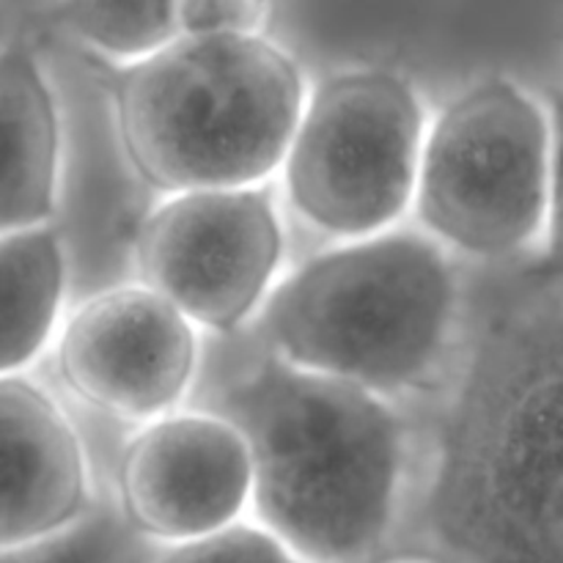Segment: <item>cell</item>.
I'll use <instances>...</instances> for the list:
<instances>
[{"mask_svg": "<svg viewBox=\"0 0 563 563\" xmlns=\"http://www.w3.org/2000/svg\"><path fill=\"white\" fill-rule=\"evenodd\" d=\"M423 506L443 563H563V291L478 335Z\"/></svg>", "mask_w": 563, "mask_h": 563, "instance_id": "6da1fadb", "label": "cell"}, {"mask_svg": "<svg viewBox=\"0 0 563 563\" xmlns=\"http://www.w3.org/2000/svg\"><path fill=\"white\" fill-rule=\"evenodd\" d=\"M253 462V515L308 563H372L399 526L410 427L396 401L264 352L209 385Z\"/></svg>", "mask_w": 563, "mask_h": 563, "instance_id": "7a4b0ae2", "label": "cell"}, {"mask_svg": "<svg viewBox=\"0 0 563 563\" xmlns=\"http://www.w3.org/2000/svg\"><path fill=\"white\" fill-rule=\"evenodd\" d=\"M460 302L449 251L401 225L335 242L286 273L258 328L280 361L396 401L445 368Z\"/></svg>", "mask_w": 563, "mask_h": 563, "instance_id": "3957f363", "label": "cell"}, {"mask_svg": "<svg viewBox=\"0 0 563 563\" xmlns=\"http://www.w3.org/2000/svg\"><path fill=\"white\" fill-rule=\"evenodd\" d=\"M297 60L267 36H179L115 80L132 170L163 196L269 187L308 102Z\"/></svg>", "mask_w": 563, "mask_h": 563, "instance_id": "277c9868", "label": "cell"}, {"mask_svg": "<svg viewBox=\"0 0 563 563\" xmlns=\"http://www.w3.org/2000/svg\"><path fill=\"white\" fill-rule=\"evenodd\" d=\"M548 190L544 93L511 77H482L432 115L412 214L449 253L478 262L537 253Z\"/></svg>", "mask_w": 563, "mask_h": 563, "instance_id": "5b68a950", "label": "cell"}, {"mask_svg": "<svg viewBox=\"0 0 563 563\" xmlns=\"http://www.w3.org/2000/svg\"><path fill=\"white\" fill-rule=\"evenodd\" d=\"M429 124L421 91L399 71L352 66L319 80L280 170L291 212L333 245L401 229Z\"/></svg>", "mask_w": 563, "mask_h": 563, "instance_id": "8992f818", "label": "cell"}, {"mask_svg": "<svg viewBox=\"0 0 563 563\" xmlns=\"http://www.w3.org/2000/svg\"><path fill=\"white\" fill-rule=\"evenodd\" d=\"M284 220L269 187L165 196L132 245L137 280L218 339L258 322L284 280Z\"/></svg>", "mask_w": 563, "mask_h": 563, "instance_id": "52a82bcc", "label": "cell"}, {"mask_svg": "<svg viewBox=\"0 0 563 563\" xmlns=\"http://www.w3.org/2000/svg\"><path fill=\"white\" fill-rule=\"evenodd\" d=\"M53 350L75 399L137 429L185 410L201 379V330L141 280L82 300Z\"/></svg>", "mask_w": 563, "mask_h": 563, "instance_id": "ba28073f", "label": "cell"}, {"mask_svg": "<svg viewBox=\"0 0 563 563\" xmlns=\"http://www.w3.org/2000/svg\"><path fill=\"white\" fill-rule=\"evenodd\" d=\"M119 509L154 548H181L242 526L253 515L245 438L203 407L141 427L119 460Z\"/></svg>", "mask_w": 563, "mask_h": 563, "instance_id": "9c48e42d", "label": "cell"}, {"mask_svg": "<svg viewBox=\"0 0 563 563\" xmlns=\"http://www.w3.org/2000/svg\"><path fill=\"white\" fill-rule=\"evenodd\" d=\"M3 520L0 553L36 548L88 520L91 476L77 429L27 374L0 379Z\"/></svg>", "mask_w": 563, "mask_h": 563, "instance_id": "30bf717a", "label": "cell"}, {"mask_svg": "<svg viewBox=\"0 0 563 563\" xmlns=\"http://www.w3.org/2000/svg\"><path fill=\"white\" fill-rule=\"evenodd\" d=\"M0 132H3V234L53 225L64 176L60 110L42 60L25 44L0 53Z\"/></svg>", "mask_w": 563, "mask_h": 563, "instance_id": "8fae6325", "label": "cell"}, {"mask_svg": "<svg viewBox=\"0 0 563 563\" xmlns=\"http://www.w3.org/2000/svg\"><path fill=\"white\" fill-rule=\"evenodd\" d=\"M66 251L53 225L9 231L0 240L3 377L27 368L58 341L66 317Z\"/></svg>", "mask_w": 563, "mask_h": 563, "instance_id": "7c38bea8", "label": "cell"}, {"mask_svg": "<svg viewBox=\"0 0 563 563\" xmlns=\"http://www.w3.org/2000/svg\"><path fill=\"white\" fill-rule=\"evenodd\" d=\"M55 22L102 58L137 66L181 36L176 3H60Z\"/></svg>", "mask_w": 563, "mask_h": 563, "instance_id": "4fadbf2b", "label": "cell"}, {"mask_svg": "<svg viewBox=\"0 0 563 563\" xmlns=\"http://www.w3.org/2000/svg\"><path fill=\"white\" fill-rule=\"evenodd\" d=\"M157 550L137 537L124 517H88L64 537L0 555L3 563H152Z\"/></svg>", "mask_w": 563, "mask_h": 563, "instance_id": "5bb4252c", "label": "cell"}, {"mask_svg": "<svg viewBox=\"0 0 563 563\" xmlns=\"http://www.w3.org/2000/svg\"><path fill=\"white\" fill-rule=\"evenodd\" d=\"M152 563H308L280 539L247 520L231 531L181 548H159Z\"/></svg>", "mask_w": 563, "mask_h": 563, "instance_id": "9a60e30c", "label": "cell"}, {"mask_svg": "<svg viewBox=\"0 0 563 563\" xmlns=\"http://www.w3.org/2000/svg\"><path fill=\"white\" fill-rule=\"evenodd\" d=\"M544 102L550 113V190L544 234L533 262L544 284L563 291V82L544 91Z\"/></svg>", "mask_w": 563, "mask_h": 563, "instance_id": "2e32d148", "label": "cell"}, {"mask_svg": "<svg viewBox=\"0 0 563 563\" xmlns=\"http://www.w3.org/2000/svg\"><path fill=\"white\" fill-rule=\"evenodd\" d=\"M181 36H264L269 5L253 0L176 3Z\"/></svg>", "mask_w": 563, "mask_h": 563, "instance_id": "e0dca14e", "label": "cell"}, {"mask_svg": "<svg viewBox=\"0 0 563 563\" xmlns=\"http://www.w3.org/2000/svg\"><path fill=\"white\" fill-rule=\"evenodd\" d=\"M388 563H443L434 555H418V559H399V561H388Z\"/></svg>", "mask_w": 563, "mask_h": 563, "instance_id": "ac0fdd59", "label": "cell"}, {"mask_svg": "<svg viewBox=\"0 0 563 563\" xmlns=\"http://www.w3.org/2000/svg\"><path fill=\"white\" fill-rule=\"evenodd\" d=\"M561 42H563V27H561Z\"/></svg>", "mask_w": 563, "mask_h": 563, "instance_id": "d6986e66", "label": "cell"}]
</instances>
